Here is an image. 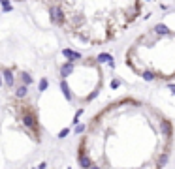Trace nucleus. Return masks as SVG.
I'll use <instances>...</instances> for the list:
<instances>
[{"instance_id":"f03ea898","label":"nucleus","mask_w":175,"mask_h":169,"mask_svg":"<svg viewBox=\"0 0 175 169\" xmlns=\"http://www.w3.org/2000/svg\"><path fill=\"white\" fill-rule=\"evenodd\" d=\"M66 36L81 45H107L143 13V0H42Z\"/></svg>"},{"instance_id":"7ed1b4c3","label":"nucleus","mask_w":175,"mask_h":169,"mask_svg":"<svg viewBox=\"0 0 175 169\" xmlns=\"http://www.w3.org/2000/svg\"><path fill=\"white\" fill-rule=\"evenodd\" d=\"M124 64L145 81L175 79V30L162 23L143 30L124 51Z\"/></svg>"},{"instance_id":"f257e3e1","label":"nucleus","mask_w":175,"mask_h":169,"mask_svg":"<svg viewBox=\"0 0 175 169\" xmlns=\"http://www.w3.org/2000/svg\"><path fill=\"white\" fill-rule=\"evenodd\" d=\"M173 124L145 101L124 96L107 104L81 128L79 169H162Z\"/></svg>"}]
</instances>
